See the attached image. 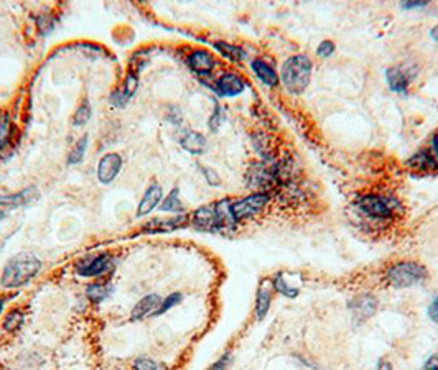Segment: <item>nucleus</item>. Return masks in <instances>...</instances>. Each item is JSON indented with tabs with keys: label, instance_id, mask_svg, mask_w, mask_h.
I'll return each instance as SVG.
<instances>
[{
	"label": "nucleus",
	"instance_id": "nucleus-27",
	"mask_svg": "<svg viewBox=\"0 0 438 370\" xmlns=\"http://www.w3.org/2000/svg\"><path fill=\"white\" fill-rule=\"evenodd\" d=\"M130 369L132 370H170L169 365H165L163 362L149 356L135 357L132 364H130Z\"/></svg>",
	"mask_w": 438,
	"mask_h": 370
},
{
	"label": "nucleus",
	"instance_id": "nucleus-31",
	"mask_svg": "<svg viewBox=\"0 0 438 370\" xmlns=\"http://www.w3.org/2000/svg\"><path fill=\"white\" fill-rule=\"evenodd\" d=\"M91 115H93V107L89 104V101L86 99L80 104V107L76 109L75 115H73V125L75 127H84L86 123L91 121Z\"/></svg>",
	"mask_w": 438,
	"mask_h": 370
},
{
	"label": "nucleus",
	"instance_id": "nucleus-41",
	"mask_svg": "<svg viewBox=\"0 0 438 370\" xmlns=\"http://www.w3.org/2000/svg\"><path fill=\"white\" fill-rule=\"evenodd\" d=\"M427 5V2H407L404 3L405 8H415V7H425Z\"/></svg>",
	"mask_w": 438,
	"mask_h": 370
},
{
	"label": "nucleus",
	"instance_id": "nucleus-14",
	"mask_svg": "<svg viewBox=\"0 0 438 370\" xmlns=\"http://www.w3.org/2000/svg\"><path fill=\"white\" fill-rule=\"evenodd\" d=\"M215 92L219 97H236L239 94L244 92L245 82L239 74L236 73H224L223 76L216 81L215 84Z\"/></svg>",
	"mask_w": 438,
	"mask_h": 370
},
{
	"label": "nucleus",
	"instance_id": "nucleus-33",
	"mask_svg": "<svg viewBox=\"0 0 438 370\" xmlns=\"http://www.w3.org/2000/svg\"><path fill=\"white\" fill-rule=\"evenodd\" d=\"M223 122H224V110H223V107L216 106V107H215V112H212L210 122H208V127H210L211 132H215V134H216V132L219 130V127L223 125Z\"/></svg>",
	"mask_w": 438,
	"mask_h": 370
},
{
	"label": "nucleus",
	"instance_id": "nucleus-39",
	"mask_svg": "<svg viewBox=\"0 0 438 370\" xmlns=\"http://www.w3.org/2000/svg\"><path fill=\"white\" fill-rule=\"evenodd\" d=\"M432 151H433V158H435V162L438 163V132L432 138Z\"/></svg>",
	"mask_w": 438,
	"mask_h": 370
},
{
	"label": "nucleus",
	"instance_id": "nucleus-21",
	"mask_svg": "<svg viewBox=\"0 0 438 370\" xmlns=\"http://www.w3.org/2000/svg\"><path fill=\"white\" fill-rule=\"evenodd\" d=\"M25 324V311L22 308H12L2 316V331L3 332H17Z\"/></svg>",
	"mask_w": 438,
	"mask_h": 370
},
{
	"label": "nucleus",
	"instance_id": "nucleus-29",
	"mask_svg": "<svg viewBox=\"0 0 438 370\" xmlns=\"http://www.w3.org/2000/svg\"><path fill=\"white\" fill-rule=\"evenodd\" d=\"M183 298H185V296H183L182 291H171L170 295H167L165 298H162L160 308H158L155 318H160V316L165 314V312H169L170 310H173V308H177L178 304H182Z\"/></svg>",
	"mask_w": 438,
	"mask_h": 370
},
{
	"label": "nucleus",
	"instance_id": "nucleus-11",
	"mask_svg": "<svg viewBox=\"0 0 438 370\" xmlns=\"http://www.w3.org/2000/svg\"><path fill=\"white\" fill-rule=\"evenodd\" d=\"M40 201V191L35 186H28L14 195L0 196V209L5 212L14 211L19 208H28Z\"/></svg>",
	"mask_w": 438,
	"mask_h": 370
},
{
	"label": "nucleus",
	"instance_id": "nucleus-8",
	"mask_svg": "<svg viewBox=\"0 0 438 370\" xmlns=\"http://www.w3.org/2000/svg\"><path fill=\"white\" fill-rule=\"evenodd\" d=\"M122 164H124V160H122V155L117 153V151H109V153L101 156L96 170L97 181L101 184H104V186L114 183L117 180V176L121 175Z\"/></svg>",
	"mask_w": 438,
	"mask_h": 370
},
{
	"label": "nucleus",
	"instance_id": "nucleus-17",
	"mask_svg": "<svg viewBox=\"0 0 438 370\" xmlns=\"http://www.w3.org/2000/svg\"><path fill=\"white\" fill-rule=\"evenodd\" d=\"M272 291H273L272 282H269V280H262L259 290H257L256 306H254L256 318L259 321L264 319L270 310V303H272Z\"/></svg>",
	"mask_w": 438,
	"mask_h": 370
},
{
	"label": "nucleus",
	"instance_id": "nucleus-23",
	"mask_svg": "<svg viewBox=\"0 0 438 370\" xmlns=\"http://www.w3.org/2000/svg\"><path fill=\"white\" fill-rule=\"evenodd\" d=\"M14 122L9 112H0V151L7 150L14 143Z\"/></svg>",
	"mask_w": 438,
	"mask_h": 370
},
{
	"label": "nucleus",
	"instance_id": "nucleus-28",
	"mask_svg": "<svg viewBox=\"0 0 438 370\" xmlns=\"http://www.w3.org/2000/svg\"><path fill=\"white\" fill-rule=\"evenodd\" d=\"M289 280L290 278H287L284 273H278L272 282L273 290L287 296V298H295V296L298 295V286L293 285V283H290Z\"/></svg>",
	"mask_w": 438,
	"mask_h": 370
},
{
	"label": "nucleus",
	"instance_id": "nucleus-44",
	"mask_svg": "<svg viewBox=\"0 0 438 370\" xmlns=\"http://www.w3.org/2000/svg\"><path fill=\"white\" fill-rule=\"evenodd\" d=\"M7 219V212L5 211H2V209H0V224H2L3 221Z\"/></svg>",
	"mask_w": 438,
	"mask_h": 370
},
{
	"label": "nucleus",
	"instance_id": "nucleus-37",
	"mask_svg": "<svg viewBox=\"0 0 438 370\" xmlns=\"http://www.w3.org/2000/svg\"><path fill=\"white\" fill-rule=\"evenodd\" d=\"M428 314H430V318H432V321H435V323H438V298L433 299V303L430 304Z\"/></svg>",
	"mask_w": 438,
	"mask_h": 370
},
{
	"label": "nucleus",
	"instance_id": "nucleus-20",
	"mask_svg": "<svg viewBox=\"0 0 438 370\" xmlns=\"http://www.w3.org/2000/svg\"><path fill=\"white\" fill-rule=\"evenodd\" d=\"M386 74H387L389 88L394 90V92H399V94L407 92L411 76L404 71V68H400V66H394V68H389Z\"/></svg>",
	"mask_w": 438,
	"mask_h": 370
},
{
	"label": "nucleus",
	"instance_id": "nucleus-22",
	"mask_svg": "<svg viewBox=\"0 0 438 370\" xmlns=\"http://www.w3.org/2000/svg\"><path fill=\"white\" fill-rule=\"evenodd\" d=\"M376 308H378V301H376V298H372V296L369 295L361 296V298H358L353 304H351V310H353L354 312V318L361 321L371 318V316L376 312Z\"/></svg>",
	"mask_w": 438,
	"mask_h": 370
},
{
	"label": "nucleus",
	"instance_id": "nucleus-30",
	"mask_svg": "<svg viewBox=\"0 0 438 370\" xmlns=\"http://www.w3.org/2000/svg\"><path fill=\"white\" fill-rule=\"evenodd\" d=\"M411 164L419 171H430L438 168V163L435 162V158L430 156V153H427V151H420V153H417L412 158Z\"/></svg>",
	"mask_w": 438,
	"mask_h": 370
},
{
	"label": "nucleus",
	"instance_id": "nucleus-4",
	"mask_svg": "<svg viewBox=\"0 0 438 370\" xmlns=\"http://www.w3.org/2000/svg\"><path fill=\"white\" fill-rule=\"evenodd\" d=\"M312 77V60L305 55L289 58L282 66V82L290 94H302Z\"/></svg>",
	"mask_w": 438,
	"mask_h": 370
},
{
	"label": "nucleus",
	"instance_id": "nucleus-18",
	"mask_svg": "<svg viewBox=\"0 0 438 370\" xmlns=\"http://www.w3.org/2000/svg\"><path fill=\"white\" fill-rule=\"evenodd\" d=\"M180 145H182L183 150L188 151V153L202 155L206 151L208 142H206V137H204L203 134H199V132L188 130L183 134V137L180 138Z\"/></svg>",
	"mask_w": 438,
	"mask_h": 370
},
{
	"label": "nucleus",
	"instance_id": "nucleus-24",
	"mask_svg": "<svg viewBox=\"0 0 438 370\" xmlns=\"http://www.w3.org/2000/svg\"><path fill=\"white\" fill-rule=\"evenodd\" d=\"M252 71L257 74V77L267 86H277L278 84V76L277 73L273 71V68L265 63L262 60H254L252 61Z\"/></svg>",
	"mask_w": 438,
	"mask_h": 370
},
{
	"label": "nucleus",
	"instance_id": "nucleus-35",
	"mask_svg": "<svg viewBox=\"0 0 438 370\" xmlns=\"http://www.w3.org/2000/svg\"><path fill=\"white\" fill-rule=\"evenodd\" d=\"M199 170L203 171L204 180L208 181V184H210V186H219L221 180H219L218 173H216L215 170H212V168H208V166H199Z\"/></svg>",
	"mask_w": 438,
	"mask_h": 370
},
{
	"label": "nucleus",
	"instance_id": "nucleus-42",
	"mask_svg": "<svg viewBox=\"0 0 438 370\" xmlns=\"http://www.w3.org/2000/svg\"><path fill=\"white\" fill-rule=\"evenodd\" d=\"M7 296H0V318L3 316V310H5V304H7Z\"/></svg>",
	"mask_w": 438,
	"mask_h": 370
},
{
	"label": "nucleus",
	"instance_id": "nucleus-13",
	"mask_svg": "<svg viewBox=\"0 0 438 370\" xmlns=\"http://www.w3.org/2000/svg\"><path fill=\"white\" fill-rule=\"evenodd\" d=\"M160 303H162V296L157 293H149L142 296V298L134 304L132 311H130V321L138 323V321L155 318L158 308H160Z\"/></svg>",
	"mask_w": 438,
	"mask_h": 370
},
{
	"label": "nucleus",
	"instance_id": "nucleus-38",
	"mask_svg": "<svg viewBox=\"0 0 438 370\" xmlns=\"http://www.w3.org/2000/svg\"><path fill=\"white\" fill-rule=\"evenodd\" d=\"M425 370H438V354L432 356L427 362H425Z\"/></svg>",
	"mask_w": 438,
	"mask_h": 370
},
{
	"label": "nucleus",
	"instance_id": "nucleus-12",
	"mask_svg": "<svg viewBox=\"0 0 438 370\" xmlns=\"http://www.w3.org/2000/svg\"><path fill=\"white\" fill-rule=\"evenodd\" d=\"M162 201H163V188L160 186V183H152L145 189V191H143L141 201H138L137 204L135 216H137L138 219H142V217L145 216H150L155 209L160 208Z\"/></svg>",
	"mask_w": 438,
	"mask_h": 370
},
{
	"label": "nucleus",
	"instance_id": "nucleus-7",
	"mask_svg": "<svg viewBox=\"0 0 438 370\" xmlns=\"http://www.w3.org/2000/svg\"><path fill=\"white\" fill-rule=\"evenodd\" d=\"M358 208L372 219H389L399 211V203L386 196H363L356 201Z\"/></svg>",
	"mask_w": 438,
	"mask_h": 370
},
{
	"label": "nucleus",
	"instance_id": "nucleus-2",
	"mask_svg": "<svg viewBox=\"0 0 438 370\" xmlns=\"http://www.w3.org/2000/svg\"><path fill=\"white\" fill-rule=\"evenodd\" d=\"M43 269L42 258L32 252H20L12 255L3 265L0 273V286L3 290H20L38 277Z\"/></svg>",
	"mask_w": 438,
	"mask_h": 370
},
{
	"label": "nucleus",
	"instance_id": "nucleus-1",
	"mask_svg": "<svg viewBox=\"0 0 438 370\" xmlns=\"http://www.w3.org/2000/svg\"><path fill=\"white\" fill-rule=\"evenodd\" d=\"M231 199H219L216 203L199 206L188 216L190 225L203 232L228 234L237 227V221L232 216Z\"/></svg>",
	"mask_w": 438,
	"mask_h": 370
},
{
	"label": "nucleus",
	"instance_id": "nucleus-3",
	"mask_svg": "<svg viewBox=\"0 0 438 370\" xmlns=\"http://www.w3.org/2000/svg\"><path fill=\"white\" fill-rule=\"evenodd\" d=\"M117 269V257L109 250L88 254L75 263V273L80 278L104 280Z\"/></svg>",
	"mask_w": 438,
	"mask_h": 370
},
{
	"label": "nucleus",
	"instance_id": "nucleus-34",
	"mask_svg": "<svg viewBox=\"0 0 438 370\" xmlns=\"http://www.w3.org/2000/svg\"><path fill=\"white\" fill-rule=\"evenodd\" d=\"M229 364H231V352H224L223 356L216 362H212L206 370H228Z\"/></svg>",
	"mask_w": 438,
	"mask_h": 370
},
{
	"label": "nucleus",
	"instance_id": "nucleus-26",
	"mask_svg": "<svg viewBox=\"0 0 438 370\" xmlns=\"http://www.w3.org/2000/svg\"><path fill=\"white\" fill-rule=\"evenodd\" d=\"M88 145H89V135L84 134L83 137L77 138V142L73 145L71 151H69L68 155V164H80L83 163L84 156H86V151H88Z\"/></svg>",
	"mask_w": 438,
	"mask_h": 370
},
{
	"label": "nucleus",
	"instance_id": "nucleus-5",
	"mask_svg": "<svg viewBox=\"0 0 438 370\" xmlns=\"http://www.w3.org/2000/svg\"><path fill=\"white\" fill-rule=\"evenodd\" d=\"M428 277L425 267L415 262H400L387 271V282L394 288H411L424 283Z\"/></svg>",
	"mask_w": 438,
	"mask_h": 370
},
{
	"label": "nucleus",
	"instance_id": "nucleus-36",
	"mask_svg": "<svg viewBox=\"0 0 438 370\" xmlns=\"http://www.w3.org/2000/svg\"><path fill=\"white\" fill-rule=\"evenodd\" d=\"M317 53H318V56H321V58L331 56L334 53V43H333V41H330V40L321 41L320 47L317 48Z\"/></svg>",
	"mask_w": 438,
	"mask_h": 370
},
{
	"label": "nucleus",
	"instance_id": "nucleus-32",
	"mask_svg": "<svg viewBox=\"0 0 438 370\" xmlns=\"http://www.w3.org/2000/svg\"><path fill=\"white\" fill-rule=\"evenodd\" d=\"M55 25L56 20L53 18L51 15H40L38 18H36V27H38V32L42 33L43 36L50 35V33L55 30Z\"/></svg>",
	"mask_w": 438,
	"mask_h": 370
},
{
	"label": "nucleus",
	"instance_id": "nucleus-40",
	"mask_svg": "<svg viewBox=\"0 0 438 370\" xmlns=\"http://www.w3.org/2000/svg\"><path fill=\"white\" fill-rule=\"evenodd\" d=\"M378 370H392V364L389 360H380Z\"/></svg>",
	"mask_w": 438,
	"mask_h": 370
},
{
	"label": "nucleus",
	"instance_id": "nucleus-9",
	"mask_svg": "<svg viewBox=\"0 0 438 370\" xmlns=\"http://www.w3.org/2000/svg\"><path fill=\"white\" fill-rule=\"evenodd\" d=\"M186 224H190L188 221V214L183 216H170V217H155V219L147 221L143 224L141 232L149 234V236H157V234H170L175 230L185 227Z\"/></svg>",
	"mask_w": 438,
	"mask_h": 370
},
{
	"label": "nucleus",
	"instance_id": "nucleus-16",
	"mask_svg": "<svg viewBox=\"0 0 438 370\" xmlns=\"http://www.w3.org/2000/svg\"><path fill=\"white\" fill-rule=\"evenodd\" d=\"M112 293L114 285L109 280H96V282H91L84 288L86 298H88V301L94 304V306H99V304L108 301Z\"/></svg>",
	"mask_w": 438,
	"mask_h": 370
},
{
	"label": "nucleus",
	"instance_id": "nucleus-25",
	"mask_svg": "<svg viewBox=\"0 0 438 370\" xmlns=\"http://www.w3.org/2000/svg\"><path fill=\"white\" fill-rule=\"evenodd\" d=\"M212 47H215V49L221 56L228 58L229 61H243L245 58V51L243 48L228 43V41H215Z\"/></svg>",
	"mask_w": 438,
	"mask_h": 370
},
{
	"label": "nucleus",
	"instance_id": "nucleus-19",
	"mask_svg": "<svg viewBox=\"0 0 438 370\" xmlns=\"http://www.w3.org/2000/svg\"><path fill=\"white\" fill-rule=\"evenodd\" d=\"M160 212L171 214V216H183L185 212V204H183L182 196H180V188L175 186L170 189L167 196H163V201L160 204Z\"/></svg>",
	"mask_w": 438,
	"mask_h": 370
},
{
	"label": "nucleus",
	"instance_id": "nucleus-15",
	"mask_svg": "<svg viewBox=\"0 0 438 370\" xmlns=\"http://www.w3.org/2000/svg\"><path fill=\"white\" fill-rule=\"evenodd\" d=\"M186 64L191 71L199 74V76H204V74H210L216 66L215 56L211 55L206 49H195L191 51L186 58Z\"/></svg>",
	"mask_w": 438,
	"mask_h": 370
},
{
	"label": "nucleus",
	"instance_id": "nucleus-43",
	"mask_svg": "<svg viewBox=\"0 0 438 370\" xmlns=\"http://www.w3.org/2000/svg\"><path fill=\"white\" fill-rule=\"evenodd\" d=\"M432 38H433V40H435V41H437V43H438V25H437V27H435V28H433V30H432Z\"/></svg>",
	"mask_w": 438,
	"mask_h": 370
},
{
	"label": "nucleus",
	"instance_id": "nucleus-10",
	"mask_svg": "<svg viewBox=\"0 0 438 370\" xmlns=\"http://www.w3.org/2000/svg\"><path fill=\"white\" fill-rule=\"evenodd\" d=\"M138 89V73L134 69H129L124 82H122L121 88L114 89L109 96V102L114 109H124L129 104L130 99L135 96Z\"/></svg>",
	"mask_w": 438,
	"mask_h": 370
},
{
	"label": "nucleus",
	"instance_id": "nucleus-6",
	"mask_svg": "<svg viewBox=\"0 0 438 370\" xmlns=\"http://www.w3.org/2000/svg\"><path fill=\"white\" fill-rule=\"evenodd\" d=\"M270 203V195L269 193H252V195L239 197V199H234L231 203V209H232V216L239 222L249 221L252 217L259 216V214L267 208V204Z\"/></svg>",
	"mask_w": 438,
	"mask_h": 370
}]
</instances>
